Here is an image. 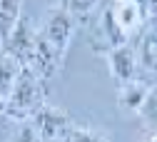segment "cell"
<instances>
[{
	"label": "cell",
	"instance_id": "1",
	"mask_svg": "<svg viewBox=\"0 0 157 142\" xmlns=\"http://www.w3.org/2000/svg\"><path fill=\"white\" fill-rule=\"evenodd\" d=\"M40 105H45L43 102V77L37 72H33L28 65H23V70H20V75H17L13 90L5 97L3 115L17 120V122H23V120H30L37 112Z\"/></svg>",
	"mask_w": 157,
	"mask_h": 142
},
{
	"label": "cell",
	"instance_id": "2",
	"mask_svg": "<svg viewBox=\"0 0 157 142\" xmlns=\"http://www.w3.org/2000/svg\"><path fill=\"white\" fill-rule=\"evenodd\" d=\"M35 127L40 142H67V135L72 130V122L65 110H57L50 105H40L37 112L28 120Z\"/></svg>",
	"mask_w": 157,
	"mask_h": 142
},
{
	"label": "cell",
	"instance_id": "3",
	"mask_svg": "<svg viewBox=\"0 0 157 142\" xmlns=\"http://www.w3.org/2000/svg\"><path fill=\"white\" fill-rule=\"evenodd\" d=\"M37 33L45 37V43L50 48H55L60 55H65L70 40H72V33H75V17L63 8H52L45 15V23Z\"/></svg>",
	"mask_w": 157,
	"mask_h": 142
},
{
	"label": "cell",
	"instance_id": "4",
	"mask_svg": "<svg viewBox=\"0 0 157 142\" xmlns=\"http://www.w3.org/2000/svg\"><path fill=\"white\" fill-rule=\"evenodd\" d=\"M107 10H110L112 23L120 28L122 35H127V37L135 35V33H140V30H145V20L150 17L147 8L140 3V0H112Z\"/></svg>",
	"mask_w": 157,
	"mask_h": 142
},
{
	"label": "cell",
	"instance_id": "5",
	"mask_svg": "<svg viewBox=\"0 0 157 142\" xmlns=\"http://www.w3.org/2000/svg\"><path fill=\"white\" fill-rule=\"evenodd\" d=\"M90 43H92V48H95L97 52H110L112 48H120V45L127 43V35H122V30L112 23L107 8L102 10V15L97 17V23L92 25Z\"/></svg>",
	"mask_w": 157,
	"mask_h": 142
},
{
	"label": "cell",
	"instance_id": "6",
	"mask_svg": "<svg viewBox=\"0 0 157 142\" xmlns=\"http://www.w3.org/2000/svg\"><path fill=\"white\" fill-rule=\"evenodd\" d=\"M107 65H110V72L117 83H130V80L137 77V57H135V50L125 43L120 48H112L107 52Z\"/></svg>",
	"mask_w": 157,
	"mask_h": 142
},
{
	"label": "cell",
	"instance_id": "7",
	"mask_svg": "<svg viewBox=\"0 0 157 142\" xmlns=\"http://www.w3.org/2000/svg\"><path fill=\"white\" fill-rule=\"evenodd\" d=\"M150 92H152V87L145 85L142 80H137V77L130 80V83H122L120 92H117V107L122 112H127V115H137L142 110L145 100L150 97Z\"/></svg>",
	"mask_w": 157,
	"mask_h": 142
},
{
	"label": "cell",
	"instance_id": "8",
	"mask_svg": "<svg viewBox=\"0 0 157 142\" xmlns=\"http://www.w3.org/2000/svg\"><path fill=\"white\" fill-rule=\"evenodd\" d=\"M35 33L37 30H33V25L28 23V20L20 17V20H17V25H15V30L10 33V37L3 43V48L25 65L28 63V55L33 50V43H35Z\"/></svg>",
	"mask_w": 157,
	"mask_h": 142
},
{
	"label": "cell",
	"instance_id": "9",
	"mask_svg": "<svg viewBox=\"0 0 157 142\" xmlns=\"http://www.w3.org/2000/svg\"><path fill=\"white\" fill-rule=\"evenodd\" d=\"M140 43H137L135 50V57H137V67H142L145 72H155L157 70V45H155V30L147 28V30H140Z\"/></svg>",
	"mask_w": 157,
	"mask_h": 142
},
{
	"label": "cell",
	"instance_id": "10",
	"mask_svg": "<svg viewBox=\"0 0 157 142\" xmlns=\"http://www.w3.org/2000/svg\"><path fill=\"white\" fill-rule=\"evenodd\" d=\"M20 70H23L20 60H17L15 55H10L5 48L0 50V95H3V97H8V92L13 90Z\"/></svg>",
	"mask_w": 157,
	"mask_h": 142
},
{
	"label": "cell",
	"instance_id": "11",
	"mask_svg": "<svg viewBox=\"0 0 157 142\" xmlns=\"http://www.w3.org/2000/svg\"><path fill=\"white\" fill-rule=\"evenodd\" d=\"M23 17V0H0V43H5Z\"/></svg>",
	"mask_w": 157,
	"mask_h": 142
},
{
	"label": "cell",
	"instance_id": "12",
	"mask_svg": "<svg viewBox=\"0 0 157 142\" xmlns=\"http://www.w3.org/2000/svg\"><path fill=\"white\" fill-rule=\"evenodd\" d=\"M100 5V0H63L60 8L67 10L72 17H85L90 13H95V8Z\"/></svg>",
	"mask_w": 157,
	"mask_h": 142
},
{
	"label": "cell",
	"instance_id": "13",
	"mask_svg": "<svg viewBox=\"0 0 157 142\" xmlns=\"http://www.w3.org/2000/svg\"><path fill=\"white\" fill-rule=\"evenodd\" d=\"M140 142H155V130H147V135H145Z\"/></svg>",
	"mask_w": 157,
	"mask_h": 142
},
{
	"label": "cell",
	"instance_id": "14",
	"mask_svg": "<svg viewBox=\"0 0 157 142\" xmlns=\"http://www.w3.org/2000/svg\"><path fill=\"white\" fill-rule=\"evenodd\" d=\"M3 110H5V97L0 95V112H3Z\"/></svg>",
	"mask_w": 157,
	"mask_h": 142
}]
</instances>
